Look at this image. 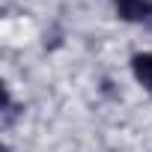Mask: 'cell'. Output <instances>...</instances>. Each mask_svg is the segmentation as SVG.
Returning <instances> with one entry per match:
<instances>
[{
	"label": "cell",
	"instance_id": "1",
	"mask_svg": "<svg viewBox=\"0 0 152 152\" xmlns=\"http://www.w3.org/2000/svg\"><path fill=\"white\" fill-rule=\"evenodd\" d=\"M116 15L122 21L140 24L152 18V0H116Z\"/></svg>",
	"mask_w": 152,
	"mask_h": 152
},
{
	"label": "cell",
	"instance_id": "2",
	"mask_svg": "<svg viewBox=\"0 0 152 152\" xmlns=\"http://www.w3.org/2000/svg\"><path fill=\"white\" fill-rule=\"evenodd\" d=\"M131 72H134V78L137 84L152 96V51H140L131 57Z\"/></svg>",
	"mask_w": 152,
	"mask_h": 152
}]
</instances>
